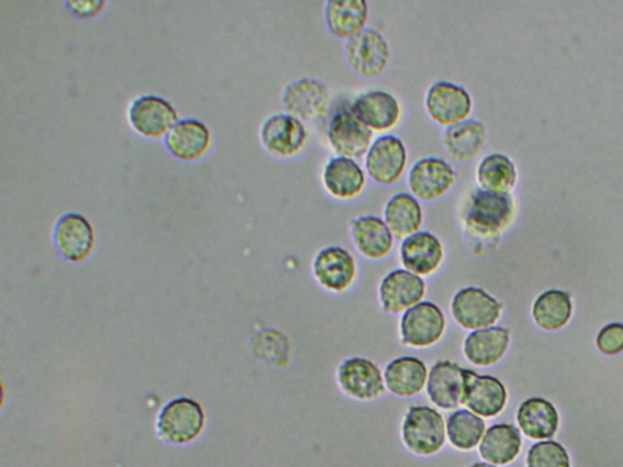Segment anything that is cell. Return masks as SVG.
<instances>
[{"label":"cell","instance_id":"3","mask_svg":"<svg viewBox=\"0 0 623 467\" xmlns=\"http://www.w3.org/2000/svg\"><path fill=\"white\" fill-rule=\"evenodd\" d=\"M447 319L437 304L423 301L402 314L399 332L401 344L414 349L436 346L444 338Z\"/></svg>","mask_w":623,"mask_h":467},{"label":"cell","instance_id":"7","mask_svg":"<svg viewBox=\"0 0 623 467\" xmlns=\"http://www.w3.org/2000/svg\"><path fill=\"white\" fill-rule=\"evenodd\" d=\"M457 180L456 169L446 159L436 156L418 159L407 178L412 196L424 202L445 198Z\"/></svg>","mask_w":623,"mask_h":467},{"label":"cell","instance_id":"32","mask_svg":"<svg viewBox=\"0 0 623 467\" xmlns=\"http://www.w3.org/2000/svg\"><path fill=\"white\" fill-rule=\"evenodd\" d=\"M516 180V167L507 155H487L478 165L477 181L482 190L509 193L514 189Z\"/></svg>","mask_w":623,"mask_h":467},{"label":"cell","instance_id":"24","mask_svg":"<svg viewBox=\"0 0 623 467\" xmlns=\"http://www.w3.org/2000/svg\"><path fill=\"white\" fill-rule=\"evenodd\" d=\"M370 9L366 0H330L324 5L327 31L342 41H351L367 29Z\"/></svg>","mask_w":623,"mask_h":467},{"label":"cell","instance_id":"15","mask_svg":"<svg viewBox=\"0 0 623 467\" xmlns=\"http://www.w3.org/2000/svg\"><path fill=\"white\" fill-rule=\"evenodd\" d=\"M427 287L424 278L404 268L393 269L385 276L378 288L381 310L388 314H403L424 301Z\"/></svg>","mask_w":623,"mask_h":467},{"label":"cell","instance_id":"36","mask_svg":"<svg viewBox=\"0 0 623 467\" xmlns=\"http://www.w3.org/2000/svg\"><path fill=\"white\" fill-rule=\"evenodd\" d=\"M597 345L604 355H618V353L623 351V325L619 323L607 325L599 333Z\"/></svg>","mask_w":623,"mask_h":467},{"label":"cell","instance_id":"2","mask_svg":"<svg viewBox=\"0 0 623 467\" xmlns=\"http://www.w3.org/2000/svg\"><path fill=\"white\" fill-rule=\"evenodd\" d=\"M401 437L408 451L419 457H432L445 447L446 421L433 407L411 405L403 416Z\"/></svg>","mask_w":623,"mask_h":467},{"label":"cell","instance_id":"11","mask_svg":"<svg viewBox=\"0 0 623 467\" xmlns=\"http://www.w3.org/2000/svg\"><path fill=\"white\" fill-rule=\"evenodd\" d=\"M312 275L325 291L344 293L353 288L357 280V260L342 246H327L314 256Z\"/></svg>","mask_w":623,"mask_h":467},{"label":"cell","instance_id":"17","mask_svg":"<svg viewBox=\"0 0 623 467\" xmlns=\"http://www.w3.org/2000/svg\"><path fill=\"white\" fill-rule=\"evenodd\" d=\"M508 393L500 379L466 369V383L461 405L482 419L500 415L507 404Z\"/></svg>","mask_w":623,"mask_h":467},{"label":"cell","instance_id":"16","mask_svg":"<svg viewBox=\"0 0 623 467\" xmlns=\"http://www.w3.org/2000/svg\"><path fill=\"white\" fill-rule=\"evenodd\" d=\"M349 110L372 132L387 133L398 127L403 109L398 97L382 89H370L358 94Z\"/></svg>","mask_w":623,"mask_h":467},{"label":"cell","instance_id":"1","mask_svg":"<svg viewBox=\"0 0 623 467\" xmlns=\"http://www.w3.org/2000/svg\"><path fill=\"white\" fill-rule=\"evenodd\" d=\"M515 213L511 193L474 190L464 199L459 213L464 238L472 253L491 251L498 235L512 223Z\"/></svg>","mask_w":623,"mask_h":467},{"label":"cell","instance_id":"27","mask_svg":"<svg viewBox=\"0 0 623 467\" xmlns=\"http://www.w3.org/2000/svg\"><path fill=\"white\" fill-rule=\"evenodd\" d=\"M166 145L176 158L194 162L208 153L211 133L208 125L199 120H180L167 133Z\"/></svg>","mask_w":623,"mask_h":467},{"label":"cell","instance_id":"12","mask_svg":"<svg viewBox=\"0 0 623 467\" xmlns=\"http://www.w3.org/2000/svg\"><path fill=\"white\" fill-rule=\"evenodd\" d=\"M346 60L353 70L366 78H378L391 63L390 45L382 34L367 27L346 44Z\"/></svg>","mask_w":623,"mask_h":467},{"label":"cell","instance_id":"23","mask_svg":"<svg viewBox=\"0 0 623 467\" xmlns=\"http://www.w3.org/2000/svg\"><path fill=\"white\" fill-rule=\"evenodd\" d=\"M349 233L356 249L367 259L381 260L392 253L394 236L378 215L366 214L351 220Z\"/></svg>","mask_w":623,"mask_h":467},{"label":"cell","instance_id":"18","mask_svg":"<svg viewBox=\"0 0 623 467\" xmlns=\"http://www.w3.org/2000/svg\"><path fill=\"white\" fill-rule=\"evenodd\" d=\"M129 120L134 131L146 138H162L178 122V112L166 99L147 94L132 102Z\"/></svg>","mask_w":623,"mask_h":467},{"label":"cell","instance_id":"38","mask_svg":"<svg viewBox=\"0 0 623 467\" xmlns=\"http://www.w3.org/2000/svg\"><path fill=\"white\" fill-rule=\"evenodd\" d=\"M469 467H497V466L489 463H474Z\"/></svg>","mask_w":623,"mask_h":467},{"label":"cell","instance_id":"10","mask_svg":"<svg viewBox=\"0 0 623 467\" xmlns=\"http://www.w3.org/2000/svg\"><path fill=\"white\" fill-rule=\"evenodd\" d=\"M502 311V304L493 296L477 287L458 290L450 301L453 319L468 332L493 326Z\"/></svg>","mask_w":623,"mask_h":467},{"label":"cell","instance_id":"25","mask_svg":"<svg viewBox=\"0 0 623 467\" xmlns=\"http://www.w3.org/2000/svg\"><path fill=\"white\" fill-rule=\"evenodd\" d=\"M511 343V333L502 326L471 332L463 344V355L475 367H492L500 362Z\"/></svg>","mask_w":623,"mask_h":467},{"label":"cell","instance_id":"26","mask_svg":"<svg viewBox=\"0 0 623 467\" xmlns=\"http://www.w3.org/2000/svg\"><path fill=\"white\" fill-rule=\"evenodd\" d=\"M429 369L424 360L412 356L392 359L383 371L387 390L400 398H413L426 389Z\"/></svg>","mask_w":623,"mask_h":467},{"label":"cell","instance_id":"8","mask_svg":"<svg viewBox=\"0 0 623 467\" xmlns=\"http://www.w3.org/2000/svg\"><path fill=\"white\" fill-rule=\"evenodd\" d=\"M205 425L201 405L190 398H178L162 410L157 419V435L169 444L194 441Z\"/></svg>","mask_w":623,"mask_h":467},{"label":"cell","instance_id":"14","mask_svg":"<svg viewBox=\"0 0 623 467\" xmlns=\"http://www.w3.org/2000/svg\"><path fill=\"white\" fill-rule=\"evenodd\" d=\"M259 138L270 155L292 158L304 149L309 132L303 122L287 112H279L266 119L260 127Z\"/></svg>","mask_w":623,"mask_h":467},{"label":"cell","instance_id":"37","mask_svg":"<svg viewBox=\"0 0 623 467\" xmlns=\"http://www.w3.org/2000/svg\"><path fill=\"white\" fill-rule=\"evenodd\" d=\"M70 8L75 13L82 18L94 16L100 13L105 5L104 2H71Z\"/></svg>","mask_w":623,"mask_h":467},{"label":"cell","instance_id":"30","mask_svg":"<svg viewBox=\"0 0 623 467\" xmlns=\"http://www.w3.org/2000/svg\"><path fill=\"white\" fill-rule=\"evenodd\" d=\"M518 424L531 440H546L555 435L559 426L557 409L543 398H530L518 410Z\"/></svg>","mask_w":623,"mask_h":467},{"label":"cell","instance_id":"21","mask_svg":"<svg viewBox=\"0 0 623 467\" xmlns=\"http://www.w3.org/2000/svg\"><path fill=\"white\" fill-rule=\"evenodd\" d=\"M466 369L452 360H437L429 370L426 394L430 402L442 410L461 405Z\"/></svg>","mask_w":623,"mask_h":467},{"label":"cell","instance_id":"19","mask_svg":"<svg viewBox=\"0 0 623 467\" xmlns=\"http://www.w3.org/2000/svg\"><path fill=\"white\" fill-rule=\"evenodd\" d=\"M400 260L415 276L432 277L444 265L445 246L434 233L419 231L402 242Z\"/></svg>","mask_w":623,"mask_h":467},{"label":"cell","instance_id":"20","mask_svg":"<svg viewBox=\"0 0 623 467\" xmlns=\"http://www.w3.org/2000/svg\"><path fill=\"white\" fill-rule=\"evenodd\" d=\"M322 184L332 198L351 201L359 198L366 190L367 175L357 159L335 156L323 168Z\"/></svg>","mask_w":623,"mask_h":467},{"label":"cell","instance_id":"29","mask_svg":"<svg viewBox=\"0 0 623 467\" xmlns=\"http://www.w3.org/2000/svg\"><path fill=\"white\" fill-rule=\"evenodd\" d=\"M486 141L485 124L472 119L453 125L444 134L445 149L458 163H468L477 158L482 153Z\"/></svg>","mask_w":623,"mask_h":467},{"label":"cell","instance_id":"35","mask_svg":"<svg viewBox=\"0 0 623 467\" xmlns=\"http://www.w3.org/2000/svg\"><path fill=\"white\" fill-rule=\"evenodd\" d=\"M527 467H571L568 452L558 442H541L527 454Z\"/></svg>","mask_w":623,"mask_h":467},{"label":"cell","instance_id":"28","mask_svg":"<svg viewBox=\"0 0 623 467\" xmlns=\"http://www.w3.org/2000/svg\"><path fill=\"white\" fill-rule=\"evenodd\" d=\"M383 221L389 225L394 238L403 242L405 237L421 231L424 223L421 201L411 192H396L385 204Z\"/></svg>","mask_w":623,"mask_h":467},{"label":"cell","instance_id":"9","mask_svg":"<svg viewBox=\"0 0 623 467\" xmlns=\"http://www.w3.org/2000/svg\"><path fill=\"white\" fill-rule=\"evenodd\" d=\"M281 104L289 115L301 122H316L326 116L332 98L330 89L319 79L302 77L282 90Z\"/></svg>","mask_w":623,"mask_h":467},{"label":"cell","instance_id":"5","mask_svg":"<svg viewBox=\"0 0 623 467\" xmlns=\"http://www.w3.org/2000/svg\"><path fill=\"white\" fill-rule=\"evenodd\" d=\"M425 110L430 120L447 130L470 120L474 101L466 87L438 81L427 89Z\"/></svg>","mask_w":623,"mask_h":467},{"label":"cell","instance_id":"31","mask_svg":"<svg viewBox=\"0 0 623 467\" xmlns=\"http://www.w3.org/2000/svg\"><path fill=\"white\" fill-rule=\"evenodd\" d=\"M520 431L511 424H496L487 429L480 443L481 458L492 465L513 463L521 451Z\"/></svg>","mask_w":623,"mask_h":467},{"label":"cell","instance_id":"4","mask_svg":"<svg viewBox=\"0 0 623 467\" xmlns=\"http://www.w3.org/2000/svg\"><path fill=\"white\" fill-rule=\"evenodd\" d=\"M340 391L357 402H374L387 393L383 373L377 363L365 357H351L336 370Z\"/></svg>","mask_w":623,"mask_h":467},{"label":"cell","instance_id":"6","mask_svg":"<svg viewBox=\"0 0 623 467\" xmlns=\"http://www.w3.org/2000/svg\"><path fill=\"white\" fill-rule=\"evenodd\" d=\"M407 165V146L393 134L379 136L366 155L367 175L374 184L385 188L399 184L405 174Z\"/></svg>","mask_w":623,"mask_h":467},{"label":"cell","instance_id":"13","mask_svg":"<svg viewBox=\"0 0 623 467\" xmlns=\"http://www.w3.org/2000/svg\"><path fill=\"white\" fill-rule=\"evenodd\" d=\"M372 138L374 132L349 108L336 111L327 123L326 140L337 156L365 157Z\"/></svg>","mask_w":623,"mask_h":467},{"label":"cell","instance_id":"34","mask_svg":"<svg viewBox=\"0 0 623 467\" xmlns=\"http://www.w3.org/2000/svg\"><path fill=\"white\" fill-rule=\"evenodd\" d=\"M532 314L539 327L547 332H557L568 324L572 314L569 293L559 290L542 293L534 304Z\"/></svg>","mask_w":623,"mask_h":467},{"label":"cell","instance_id":"22","mask_svg":"<svg viewBox=\"0 0 623 467\" xmlns=\"http://www.w3.org/2000/svg\"><path fill=\"white\" fill-rule=\"evenodd\" d=\"M54 241L64 258L85 260L94 248L96 235L92 224L79 213H66L56 222Z\"/></svg>","mask_w":623,"mask_h":467},{"label":"cell","instance_id":"33","mask_svg":"<svg viewBox=\"0 0 623 467\" xmlns=\"http://www.w3.org/2000/svg\"><path fill=\"white\" fill-rule=\"evenodd\" d=\"M447 440L458 451L470 452L479 446L486 432L482 418L468 409L453 412L446 421Z\"/></svg>","mask_w":623,"mask_h":467}]
</instances>
